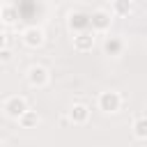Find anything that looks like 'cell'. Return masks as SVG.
Returning a JSON list of instances; mask_svg holds the SVG:
<instances>
[{"label":"cell","mask_w":147,"mask_h":147,"mask_svg":"<svg viewBox=\"0 0 147 147\" xmlns=\"http://www.w3.org/2000/svg\"><path fill=\"white\" fill-rule=\"evenodd\" d=\"M28 110H30L28 99L21 96V94H9V96L2 99V113H5L9 119H16V122H18Z\"/></svg>","instance_id":"6da1fadb"},{"label":"cell","mask_w":147,"mask_h":147,"mask_svg":"<svg viewBox=\"0 0 147 147\" xmlns=\"http://www.w3.org/2000/svg\"><path fill=\"white\" fill-rule=\"evenodd\" d=\"M122 103H124V99H122V94L115 92V90H106V92H101L99 99H96L99 110L106 113V115H115V113H119Z\"/></svg>","instance_id":"7a4b0ae2"},{"label":"cell","mask_w":147,"mask_h":147,"mask_svg":"<svg viewBox=\"0 0 147 147\" xmlns=\"http://www.w3.org/2000/svg\"><path fill=\"white\" fill-rule=\"evenodd\" d=\"M113 11L103 5V7H96L94 11H90V23H92V32H108L110 25H113Z\"/></svg>","instance_id":"3957f363"},{"label":"cell","mask_w":147,"mask_h":147,"mask_svg":"<svg viewBox=\"0 0 147 147\" xmlns=\"http://www.w3.org/2000/svg\"><path fill=\"white\" fill-rule=\"evenodd\" d=\"M25 80L30 87H46L51 83V74L44 64H32L28 71H25Z\"/></svg>","instance_id":"277c9868"},{"label":"cell","mask_w":147,"mask_h":147,"mask_svg":"<svg viewBox=\"0 0 147 147\" xmlns=\"http://www.w3.org/2000/svg\"><path fill=\"white\" fill-rule=\"evenodd\" d=\"M21 39H23V44H25L28 48H39V46H44V41H46V32H44V28H39V25H28V28H23Z\"/></svg>","instance_id":"5b68a950"},{"label":"cell","mask_w":147,"mask_h":147,"mask_svg":"<svg viewBox=\"0 0 147 147\" xmlns=\"http://www.w3.org/2000/svg\"><path fill=\"white\" fill-rule=\"evenodd\" d=\"M67 25H69V30H74L76 34L92 30L90 14H85V11H78V9H76V11H69V16H67Z\"/></svg>","instance_id":"8992f818"},{"label":"cell","mask_w":147,"mask_h":147,"mask_svg":"<svg viewBox=\"0 0 147 147\" xmlns=\"http://www.w3.org/2000/svg\"><path fill=\"white\" fill-rule=\"evenodd\" d=\"M94 41H96V34L92 30H87V32H80V34L74 37V48L78 53H87V51L94 48Z\"/></svg>","instance_id":"52a82bcc"},{"label":"cell","mask_w":147,"mask_h":147,"mask_svg":"<svg viewBox=\"0 0 147 147\" xmlns=\"http://www.w3.org/2000/svg\"><path fill=\"white\" fill-rule=\"evenodd\" d=\"M69 119H71L76 126L87 124V119H90V106H85V103H74V106L69 108Z\"/></svg>","instance_id":"ba28073f"},{"label":"cell","mask_w":147,"mask_h":147,"mask_svg":"<svg viewBox=\"0 0 147 147\" xmlns=\"http://www.w3.org/2000/svg\"><path fill=\"white\" fill-rule=\"evenodd\" d=\"M103 53L110 55V57H119L124 53V39L122 37H106L103 39Z\"/></svg>","instance_id":"9c48e42d"},{"label":"cell","mask_w":147,"mask_h":147,"mask_svg":"<svg viewBox=\"0 0 147 147\" xmlns=\"http://www.w3.org/2000/svg\"><path fill=\"white\" fill-rule=\"evenodd\" d=\"M18 16H21L18 5H14V2H5V5H0V18H2V23H5V25L16 23V18H18Z\"/></svg>","instance_id":"30bf717a"},{"label":"cell","mask_w":147,"mask_h":147,"mask_svg":"<svg viewBox=\"0 0 147 147\" xmlns=\"http://www.w3.org/2000/svg\"><path fill=\"white\" fill-rule=\"evenodd\" d=\"M131 133L136 140H147V115H138L131 124Z\"/></svg>","instance_id":"8fae6325"},{"label":"cell","mask_w":147,"mask_h":147,"mask_svg":"<svg viewBox=\"0 0 147 147\" xmlns=\"http://www.w3.org/2000/svg\"><path fill=\"white\" fill-rule=\"evenodd\" d=\"M106 7L113 11V16H126L133 9V2H129V0H115L113 5H106Z\"/></svg>","instance_id":"7c38bea8"},{"label":"cell","mask_w":147,"mask_h":147,"mask_svg":"<svg viewBox=\"0 0 147 147\" xmlns=\"http://www.w3.org/2000/svg\"><path fill=\"white\" fill-rule=\"evenodd\" d=\"M39 122H41V117L37 115V110H28V113L18 119V126H21V129H34Z\"/></svg>","instance_id":"4fadbf2b"},{"label":"cell","mask_w":147,"mask_h":147,"mask_svg":"<svg viewBox=\"0 0 147 147\" xmlns=\"http://www.w3.org/2000/svg\"><path fill=\"white\" fill-rule=\"evenodd\" d=\"M11 60V51L9 48H0V62H9Z\"/></svg>","instance_id":"5bb4252c"},{"label":"cell","mask_w":147,"mask_h":147,"mask_svg":"<svg viewBox=\"0 0 147 147\" xmlns=\"http://www.w3.org/2000/svg\"><path fill=\"white\" fill-rule=\"evenodd\" d=\"M145 41H147V32H145Z\"/></svg>","instance_id":"9a60e30c"}]
</instances>
